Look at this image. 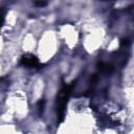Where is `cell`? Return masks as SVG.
Instances as JSON below:
<instances>
[{
  "instance_id": "1",
  "label": "cell",
  "mask_w": 134,
  "mask_h": 134,
  "mask_svg": "<svg viewBox=\"0 0 134 134\" xmlns=\"http://www.w3.org/2000/svg\"><path fill=\"white\" fill-rule=\"evenodd\" d=\"M21 63L26 67H37V66H39V60L37 59V57H35L31 53L24 54L21 59Z\"/></svg>"
},
{
  "instance_id": "2",
  "label": "cell",
  "mask_w": 134,
  "mask_h": 134,
  "mask_svg": "<svg viewBox=\"0 0 134 134\" xmlns=\"http://www.w3.org/2000/svg\"><path fill=\"white\" fill-rule=\"evenodd\" d=\"M5 20V9L3 7H0V27L3 25Z\"/></svg>"
},
{
  "instance_id": "3",
  "label": "cell",
  "mask_w": 134,
  "mask_h": 134,
  "mask_svg": "<svg viewBox=\"0 0 134 134\" xmlns=\"http://www.w3.org/2000/svg\"><path fill=\"white\" fill-rule=\"evenodd\" d=\"M35 4H36L37 6H40V7H42V6H45V5H47V2H44V1H40V2H35Z\"/></svg>"
},
{
  "instance_id": "4",
  "label": "cell",
  "mask_w": 134,
  "mask_h": 134,
  "mask_svg": "<svg viewBox=\"0 0 134 134\" xmlns=\"http://www.w3.org/2000/svg\"><path fill=\"white\" fill-rule=\"evenodd\" d=\"M121 45H129V40L128 39H125L121 41Z\"/></svg>"
}]
</instances>
